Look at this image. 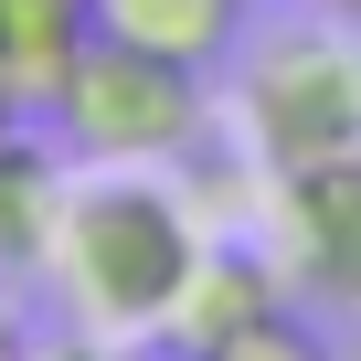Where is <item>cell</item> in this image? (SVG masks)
I'll list each match as a JSON object with an SVG mask.
<instances>
[{
  "instance_id": "6da1fadb",
  "label": "cell",
  "mask_w": 361,
  "mask_h": 361,
  "mask_svg": "<svg viewBox=\"0 0 361 361\" xmlns=\"http://www.w3.org/2000/svg\"><path fill=\"white\" fill-rule=\"evenodd\" d=\"M192 266H202V224L159 180H85L54 224V287H64L75 329H96V340L170 329Z\"/></svg>"
},
{
  "instance_id": "7a4b0ae2",
  "label": "cell",
  "mask_w": 361,
  "mask_h": 361,
  "mask_svg": "<svg viewBox=\"0 0 361 361\" xmlns=\"http://www.w3.org/2000/svg\"><path fill=\"white\" fill-rule=\"evenodd\" d=\"M43 117H54V138L75 159L149 170V159H180L202 138V64L117 43V32H85V54L64 64V85L43 96Z\"/></svg>"
},
{
  "instance_id": "3957f363",
  "label": "cell",
  "mask_w": 361,
  "mask_h": 361,
  "mask_svg": "<svg viewBox=\"0 0 361 361\" xmlns=\"http://www.w3.org/2000/svg\"><path fill=\"white\" fill-rule=\"evenodd\" d=\"M245 138L266 149V170L361 149V43L340 32H276L245 64Z\"/></svg>"
},
{
  "instance_id": "277c9868",
  "label": "cell",
  "mask_w": 361,
  "mask_h": 361,
  "mask_svg": "<svg viewBox=\"0 0 361 361\" xmlns=\"http://www.w3.org/2000/svg\"><path fill=\"white\" fill-rule=\"evenodd\" d=\"M266 234H276V266H287L308 298L361 308V149H329V159L276 170Z\"/></svg>"
},
{
  "instance_id": "5b68a950",
  "label": "cell",
  "mask_w": 361,
  "mask_h": 361,
  "mask_svg": "<svg viewBox=\"0 0 361 361\" xmlns=\"http://www.w3.org/2000/svg\"><path fill=\"white\" fill-rule=\"evenodd\" d=\"M276 276L287 266H266V255H224V245H202V266L180 276V308H170V340L180 350H213V340H234L245 319H266L276 308Z\"/></svg>"
},
{
  "instance_id": "8992f818",
  "label": "cell",
  "mask_w": 361,
  "mask_h": 361,
  "mask_svg": "<svg viewBox=\"0 0 361 361\" xmlns=\"http://www.w3.org/2000/svg\"><path fill=\"white\" fill-rule=\"evenodd\" d=\"M64 159L22 128H0V276L11 266H54V224H64Z\"/></svg>"
},
{
  "instance_id": "52a82bcc",
  "label": "cell",
  "mask_w": 361,
  "mask_h": 361,
  "mask_svg": "<svg viewBox=\"0 0 361 361\" xmlns=\"http://www.w3.org/2000/svg\"><path fill=\"white\" fill-rule=\"evenodd\" d=\"M96 32L149 43V54H180V64H213L245 32V0H96Z\"/></svg>"
},
{
  "instance_id": "ba28073f",
  "label": "cell",
  "mask_w": 361,
  "mask_h": 361,
  "mask_svg": "<svg viewBox=\"0 0 361 361\" xmlns=\"http://www.w3.org/2000/svg\"><path fill=\"white\" fill-rule=\"evenodd\" d=\"M96 32V0H0V64H11V85L43 106L64 85V64L85 54Z\"/></svg>"
},
{
  "instance_id": "9c48e42d",
  "label": "cell",
  "mask_w": 361,
  "mask_h": 361,
  "mask_svg": "<svg viewBox=\"0 0 361 361\" xmlns=\"http://www.w3.org/2000/svg\"><path fill=\"white\" fill-rule=\"evenodd\" d=\"M202 361H329V350L308 340V319H287V308H266V319H245L234 340H213Z\"/></svg>"
},
{
  "instance_id": "30bf717a",
  "label": "cell",
  "mask_w": 361,
  "mask_h": 361,
  "mask_svg": "<svg viewBox=\"0 0 361 361\" xmlns=\"http://www.w3.org/2000/svg\"><path fill=\"white\" fill-rule=\"evenodd\" d=\"M22 106H32V96L11 85V64H0V128H22Z\"/></svg>"
},
{
  "instance_id": "8fae6325",
  "label": "cell",
  "mask_w": 361,
  "mask_h": 361,
  "mask_svg": "<svg viewBox=\"0 0 361 361\" xmlns=\"http://www.w3.org/2000/svg\"><path fill=\"white\" fill-rule=\"evenodd\" d=\"M43 361H117V350H106V340H96V329H85V340H75V350H43Z\"/></svg>"
},
{
  "instance_id": "7c38bea8",
  "label": "cell",
  "mask_w": 361,
  "mask_h": 361,
  "mask_svg": "<svg viewBox=\"0 0 361 361\" xmlns=\"http://www.w3.org/2000/svg\"><path fill=\"white\" fill-rule=\"evenodd\" d=\"M319 11H329V22H350V32H361V0H319Z\"/></svg>"
}]
</instances>
